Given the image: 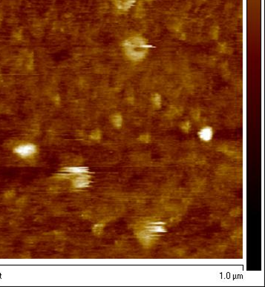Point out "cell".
Returning <instances> with one entry per match:
<instances>
[{"label": "cell", "instance_id": "3", "mask_svg": "<svg viewBox=\"0 0 265 287\" xmlns=\"http://www.w3.org/2000/svg\"><path fill=\"white\" fill-rule=\"evenodd\" d=\"M61 172L64 176L86 175L89 173V168L86 166H69L62 168Z\"/></svg>", "mask_w": 265, "mask_h": 287}, {"label": "cell", "instance_id": "8", "mask_svg": "<svg viewBox=\"0 0 265 287\" xmlns=\"http://www.w3.org/2000/svg\"><path fill=\"white\" fill-rule=\"evenodd\" d=\"M181 129L183 131H186V132H188L189 131V129H190V128H191V125H190V123H189V122H183V124L181 125Z\"/></svg>", "mask_w": 265, "mask_h": 287}, {"label": "cell", "instance_id": "10", "mask_svg": "<svg viewBox=\"0 0 265 287\" xmlns=\"http://www.w3.org/2000/svg\"><path fill=\"white\" fill-rule=\"evenodd\" d=\"M140 140L143 142H146V143H147V142H149V141H150V137H149V135H147V134H146V135H142L141 137H140Z\"/></svg>", "mask_w": 265, "mask_h": 287}, {"label": "cell", "instance_id": "2", "mask_svg": "<svg viewBox=\"0 0 265 287\" xmlns=\"http://www.w3.org/2000/svg\"><path fill=\"white\" fill-rule=\"evenodd\" d=\"M36 151H37V149H36V145L31 143L22 144V145L15 147L13 149V152L21 157L22 158H27V157H31L36 153Z\"/></svg>", "mask_w": 265, "mask_h": 287}, {"label": "cell", "instance_id": "5", "mask_svg": "<svg viewBox=\"0 0 265 287\" xmlns=\"http://www.w3.org/2000/svg\"><path fill=\"white\" fill-rule=\"evenodd\" d=\"M198 136L199 138L203 142H209L212 140L213 136V131L211 127H206L203 128L199 131L198 132Z\"/></svg>", "mask_w": 265, "mask_h": 287}, {"label": "cell", "instance_id": "6", "mask_svg": "<svg viewBox=\"0 0 265 287\" xmlns=\"http://www.w3.org/2000/svg\"><path fill=\"white\" fill-rule=\"evenodd\" d=\"M112 123H113L114 126L117 128H120V126H122V122H123V119H122V117L119 114H116V115H114L113 117H112Z\"/></svg>", "mask_w": 265, "mask_h": 287}, {"label": "cell", "instance_id": "11", "mask_svg": "<svg viewBox=\"0 0 265 287\" xmlns=\"http://www.w3.org/2000/svg\"><path fill=\"white\" fill-rule=\"evenodd\" d=\"M92 137L93 139H95V140H99L100 138V133L99 131H95L92 133Z\"/></svg>", "mask_w": 265, "mask_h": 287}, {"label": "cell", "instance_id": "9", "mask_svg": "<svg viewBox=\"0 0 265 287\" xmlns=\"http://www.w3.org/2000/svg\"><path fill=\"white\" fill-rule=\"evenodd\" d=\"M153 102H154L155 103V105L157 106V107H159V106L160 105V103H161V99H160V96L157 94L155 95L154 97H153Z\"/></svg>", "mask_w": 265, "mask_h": 287}, {"label": "cell", "instance_id": "4", "mask_svg": "<svg viewBox=\"0 0 265 287\" xmlns=\"http://www.w3.org/2000/svg\"><path fill=\"white\" fill-rule=\"evenodd\" d=\"M91 177L86 174V175H77L74 179L72 180V185L73 187L75 189H83L89 186L90 185Z\"/></svg>", "mask_w": 265, "mask_h": 287}, {"label": "cell", "instance_id": "7", "mask_svg": "<svg viewBox=\"0 0 265 287\" xmlns=\"http://www.w3.org/2000/svg\"><path fill=\"white\" fill-rule=\"evenodd\" d=\"M103 228H104V225L103 224H96V225L94 226L92 230H93V232L94 233V235H100L103 233Z\"/></svg>", "mask_w": 265, "mask_h": 287}, {"label": "cell", "instance_id": "1", "mask_svg": "<svg viewBox=\"0 0 265 287\" xmlns=\"http://www.w3.org/2000/svg\"><path fill=\"white\" fill-rule=\"evenodd\" d=\"M126 54L133 60H140L143 59L149 45L143 38L136 36L128 39L124 43Z\"/></svg>", "mask_w": 265, "mask_h": 287}]
</instances>
